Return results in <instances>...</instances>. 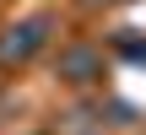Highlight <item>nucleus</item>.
<instances>
[{
	"label": "nucleus",
	"instance_id": "1",
	"mask_svg": "<svg viewBox=\"0 0 146 135\" xmlns=\"http://www.w3.org/2000/svg\"><path fill=\"white\" fill-rule=\"evenodd\" d=\"M43 38H49V16H27V22H16V27H5V38H0V65L33 60V54L43 49Z\"/></svg>",
	"mask_w": 146,
	"mask_h": 135
}]
</instances>
